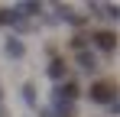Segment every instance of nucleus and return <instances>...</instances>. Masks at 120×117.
Here are the masks:
<instances>
[{
    "label": "nucleus",
    "instance_id": "obj_1",
    "mask_svg": "<svg viewBox=\"0 0 120 117\" xmlns=\"http://www.w3.org/2000/svg\"><path fill=\"white\" fill-rule=\"evenodd\" d=\"M88 94L94 104H114V81H94L88 88Z\"/></svg>",
    "mask_w": 120,
    "mask_h": 117
},
{
    "label": "nucleus",
    "instance_id": "obj_2",
    "mask_svg": "<svg viewBox=\"0 0 120 117\" xmlns=\"http://www.w3.org/2000/svg\"><path fill=\"white\" fill-rule=\"evenodd\" d=\"M91 39H94V49H104V52H110V49L117 46V36H114L110 29H98Z\"/></svg>",
    "mask_w": 120,
    "mask_h": 117
},
{
    "label": "nucleus",
    "instance_id": "obj_3",
    "mask_svg": "<svg viewBox=\"0 0 120 117\" xmlns=\"http://www.w3.org/2000/svg\"><path fill=\"white\" fill-rule=\"evenodd\" d=\"M78 94H81L78 81H62V85H59V94H55V101H65V104H71Z\"/></svg>",
    "mask_w": 120,
    "mask_h": 117
},
{
    "label": "nucleus",
    "instance_id": "obj_4",
    "mask_svg": "<svg viewBox=\"0 0 120 117\" xmlns=\"http://www.w3.org/2000/svg\"><path fill=\"white\" fill-rule=\"evenodd\" d=\"M23 52H26V49H23L20 39H7V55L10 58H23Z\"/></svg>",
    "mask_w": 120,
    "mask_h": 117
},
{
    "label": "nucleus",
    "instance_id": "obj_5",
    "mask_svg": "<svg viewBox=\"0 0 120 117\" xmlns=\"http://www.w3.org/2000/svg\"><path fill=\"white\" fill-rule=\"evenodd\" d=\"M78 65L84 72H94V55H91V52H78Z\"/></svg>",
    "mask_w": 120,
    "mask_h": 117
},
{
    "label": "nucleus",
    "instance_id": "obj_6",
    "mask_svg": "<svg viewBox=\"0 0 120 117\" xmlns=\"http://www.w3.org/2000/svg\"><path fill=\"white\" fill-rule=\"evenodd\" d=\"M49 78L62 81V78H65V62H52V65H49Z\"/></svg>",
    "mask_w": 120,
    "mask_h": 117
},
{
    "label": "nucleus",
    "instance_id": "obj_7",
    "mask_svg": "<svg viewBox=\"0 0 120 117\" xmlns=\"http://www.w3.org/2000/svg\"><path fill=\"white\" fill-rule=\"evenodd\" d=\"M23 98H26L29 104H36V88H33V85H23Z\"/></svg>",
    "mask_w": 120,
    "mask_h": 117
},
{
    "label": "nucleus",
    "instance_id": "obj_8",
    "mask_svg": "<svg viewBox=\"0 0 120 117\" xmlns=\"http://www.w3.org/2000/svg\"><path fill=\"white\" fill-rule=\"evenodd\" d=\"M84 39H88V36H75V39H71V49H75V52H84V46H88Z\"/></svg>",
    "mask_w": 120,
    "mask_h": 117
}]
</instances>
